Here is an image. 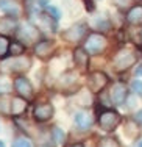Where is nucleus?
Returning a JSON list of instances; mask_svg holds the SVG:
<instances>
[{
	"label": "nucleus",
	"mask_w": 142,
	"mask_h": 147,
	"mask_svg": "<svg viewBox=\"0 0 142 147\" xmlns=\"http://www.w3.org/2000/svg\"><path fill=\"white\" fill-rule=\"evenodd\" d=\"M0 147H6V146H5V142H3L2 139H0Z\"/></svg>",
	"instance_id": "2f4dec72"
},
{
	"label": "nucleus",
	"mask_w": 142,
	"mask_h": 147,
	"mask_svg": "<svg viewBox=\"0 0 142 147\" xmlns=\"http://www.w3.org/2000/svg\"><path fill=\"white\" fill-rule=\"evenodd\" d=\"M11 147H31V144H30V141L27 138H17L14 142H13Z\"/></svg>",
	"instance_id": "393cba45"
},
{
	"label": "nucleus",
	"mask_w": 142,
	"mask_h": 147,
	"mask_svg": "<svg viewBox=\"0 0 142 147\" xmlns=\"http://www.w3.org/2000/svg\"><path fill=\"white\" fill-rule=\"evenodd\" d=\"M136 75H139V77H142V66H139V67L136 69Z\"/></svg>",
	"instance_id": "c85d7f7f"
},
{
	"label": "nucleus",
	"mask_w": 142,
	"mask_h": 147,
	"mask_svg": "<svg viewBox=\"0 0 142 147\" xmlns=\"http://www.w3.org/2000/svg\"><path fill=\"white\" fill-rule=\"evenodd\" d=\"M74 61L80 69H86L89 63V57H88V50L86 49H77L74 52Z\"/></svg>",
	"instance_id": "dca6fc26"
},
{
	"label": "nucleus",
	"mask_w": 142,
	"mask_h": 147,
	"mask_svg": "<svg viewBox=\"0 0 142 147\" xmlns=\"http://www.w3.org/2000/svg\"><path fill=\"white\" fill-rule=\"evenodd\" d=\"M17 30H19L17 17L8 16V14L0 17V34H3V36H11V34L17 33Z\"/></svg>",
	"instance_id": "1a4fd4ad"
},
{
	"label": "nucleus",
	"mask_w": 142,
	"mask_h": 147,
	"mask_svg": "<svg viewBox=\"0 0 142 147\" xmlns=\"http://www.w3.org/2000/svg\"><path fill=\"white\" fill-rule=\"evenodd\" d=\"M70 147H84V144L83 142H77V144H72Z\"/></svg>",
	"instance_id": "c756f323"
},
{
	"label": "nucleus",
	"mask_w": 142,
	"mask_h": 147,
	"mask_svg": "<svg viewBox=\"0 0 142 147\" xmlns=\"http://www.w3.org/2000/svg\"><path fill=\"white\" fill-rule=\"evenodd\" d=\"M131 91L142 97V80H133V83H131Z\"/></svg>",
	"instance_id": "b1692460"
},
{
	"label": "nucleus",
	"mask_w": 142,
	"mask_h": 147,
	"mask_svg": "<svg viewBox=\"0 0 142 147\" xmlns=\"http://www.w3.org/2000/svg\"><path fill=\"white\" fill-rule=\"evenodd\" d=\"M120 124V116L119 113L113 110H103L98 116V125L105 131H113L117 125Z\"/></svg>",
	"instance_id": "f257e3e1"
},
{
	"label": "nucleus",
	"mask_w": 142,
	"mask_h": 147,
	"mask_svg": "<svg viewBox=\"0 0 142 147\" xmlns=\"http://www.w3.org/2000/svg\"><path fill=\"white\" fill-rule=\"evenodd\" d=\"M134 63H136V55L133 52L123 50V52H119L114 57V67H116V71H127L131 66H134Z\"/></svg>",
	"instance_id": "39448f33"
},
{
	"label": "nucleus",
	"mask_w": 142,
	"mask_h": 147,
	"mask_svg": "<svg viewBox=\"0 0 142 147\" xmlns=\"http://www.w3.org/2000/svg\"><path fill=\"white\" fill-rule=\"evenodd\" d=\"M53 114H55V108L48 102L36 103L33 108V117L36 122H47L53 117Z\"/></svg>",
	"instance_id": "20e7f679"
},
{
	"label": "nucleus",
	"mask_w": 142,
	"mask_h": 147,
	"mask_svg": "<svg viewBox=\"0 0 142 147\" xmlns=\"http://www.w3.org/2000/svg\"><path fill=\"white\" fill-rule=\"evenodd\" d=\"M133 147H142V141H137V142H136V144H134Z\"/></svg>",
	"instance_id": "7c9ffc66"
},
{
	"label": "nucleus",
	"mask_w": 142,
	"mask_h": 147,
	"mask_svg": "<svg viewBox=\"0 0 142 147\" xmlns=\"http://www.w3.org/2000/svg\"><path fill=\"white\" fill-rule=\"evenodd\" d=\"M105 47H106V39H105V36H102V34H97V33L89 34L88 39H86V44H84V49L89 52V53H92V55L100 53V52H102Z\"/></svg>",
	"instance_id": "423d86ee"
},
{
	"label": "nucleus",
	"mask_w": 142,
	"mask_h": 147,
	"mask_svg": "<svg viewBox=\"0 0 142 147\" xmlns=\"http://www.w3.org/2000/svg\"><path fill=\"white\" fill-rule=\"evenodd\" d=\"M0 9L8 16L17 17L20 14V8L17 6V3L13 2V0H0Z\"/></svg>",
	"instance_id": "4468645a"
},
{
	"label": "nucleus",
	"mask_w": 142,
	"mask_h": 147,
	"mask_svg": "<svg viewBox=\"0 0 142 147\" xmlns=\"http://www.w3.org/2000/svg\"><path fill=\"white\" fill-rule=\"evenodd\" d=\"M13 83L9 82L8 78H5V77H0V96H8V94L13 92Z\"/></svg>",
	"instance_id": "6ab92c4d"
},
{
	"label": "nucleus",
	"mask_w": 142,
	"mask_h": 147,
	"mask_svg": "<svg viewBox=\"0 0 142 147\" xmlns=\"http://www.w3.org/2000/svg\"><path fill=\"white\" fill-rule=\"evenodd\" d=\"M46 11L48 13V14H50L52 17H53V19H60L61 17V13H60V9L56 8V6H53V5H47L46 6Z\"/></svg>",
	"instance_id": "5701e85b"
},
{
	"label": "nucleus",
	"mask_w": 142,
	"mask_h": 147,
	"mask_svg": "<svg viewBox=\"0 0 142 147\" xmlns=\"http://www.w3.org/2000/svg\"><path fill=\"white\" fill-rule=\"evenodd\" d=\"M52 50H53V42L48 39H42L34 45V53L39 58H48L52 55Z\"/></svg>",
	"instance_id": "ddd939ff"
},
{
	"label": "nucleus",
	"mask_w": 142,
	"mask_h": 147,
	"mask_svg": "<svg viewBox=\"0 0 142 147\" xmlns=\"http://www.w3.org/2000/svg\"><path fill=\"white\" fill-rule=\"evenodd\" d=\"M13 86H14V91L17 92V96L23 97V99H27V100H31L34 97L33 85L27 77H23V75L16 77L14 82H13Z\"/></svg>",
	"instance_id": "f03ea898"
},
{
	"label": "nucleus",
	"mask_w": 142,
	"mask_h": 147,
	"mask_svg": "<svg viewBox=\"0 0 142 147\" xmlns=\"http://www.w3.org/2000/svg\"><path fill=\"white\" fill-rule=\"evenodd\" d=\"M134 121H136L137 124H141V125H142V110H141V111H137V113L134 114Z\"/></svg>",
	"instance_id": "cd10ccee"
},
{
	"label": "nucleus",
	"mask_w": 142,
	"mask_h": 147,
	"mask_svg": "<svg viewBox=\"0 0 142 147\" xmlns=\"http://www.w3.org/2000/svg\"><path fill=\"white\" fill-rule=\"evenodd\" d=\"M52 138H53V141L56 142V144H64V141H66V133H64L63 128L53 127V128H52Z\"/></svg>",
	"instance_id": "aec40b11"
},
{
	"label": "nucleus",
	"mask_w": 142,
	"mask_h": 147,
	"mask_svg": "<svg viewBox=\"0 0 142 147\" xmlns=\"http://www.w3.org/2000/svg\"><path fill=\"white\" fill-rule=\"evenodd\" d=\"M98 147H120V144L114 138H102L98 142Z\"/></svg>",
	"instance_id": "4be33fe9"
},
{
	"label": "nucleus",
	"mask_w": 142,
	"mask_h": 147,
	"mask_svg": "<svg viewBox=\"0 0 142 147\" xmlns=\"http://www.w3.org/2000/svg\"><path fill=\"white\" fill-rule=\"evenodd\" d=\"M17 36L20 38V42H23V41H27V42H34V41L38 39V28L31 24H27V25L23 27H19V30H17Z\"/></svg>",
	"instance_id": "9b49d317"
},
{
	"label": "nucleus",
	"mask_w": 142,
	"mask_h": 147,
	"mask_svg": "<svg viewBox=\"0 0 142 147\" xmlns=\"http://www.w3.org/2000/svg\"><path fill=\"white\" fill-rule=\"evenodd\" d=\"M114 3H116L117 6H120V8H125V6H128L131 3V0H113Z\"/></svg>",
	"instance_id": "bb28decb"
},
{
	"label": "nucleus",
	"mask_w": 142,
	"mask_h": 147,
	"mask_svg": "<svg viewBox=\"0 0 142 147\" xmlns=\"http://www.w3.org/2000/svg\"><path fill=\"white\" fill-rule=\"evenodd\" d=\"M127 96H128V91H127V86L123 85V83H116V85H113V88L109 91L111 103H114V105H122L127 100Z\"/></svg>",
	"instance_id": "9d476101"
},
{
	"label": "nucleus",
	"mask_w": 142,
	"mask_h": 147,
	"mask_svg": "<svg viewBox=\"0 0 142 147\" xmlns=\"http://www.w3.org/2000/svg\"><path fill=\"white\" fill-rule=\"evenodd\" d=\"M23 53H25V44L20 42L19 39L9 41V50H8L9 57H19V55H23Z\"/></svg>",
	"instance_id": "a211bd4d"
},
{
	"label": "nucleus",
	"mask_w": 142,
	"mask_h": 147,
	"mask_svg": "<svg viewBox=\"0 0 142 147\" xmlns=\"http://www.w3.org/2000/svg\"><path fill=\"white\" fill-rule=\"evenodd\" d=\"M75 124L80 130H89V127L92 125V117L84 111H80L75 114Z\"/></svg>",
	"instance_id": "2eb2a0df"
},
{
	"label": "nucleus",
	"mask_w": 142,
	"mask_h": 147,
	"mask_svg": "<svg viewBox=\"0 0 142 147\" xmlns=\"http://www.w3.org/2000/svg\"><path fill=\"white\" fill-rule=\"evenodd\" d=\"M5 66H8L9 72L14 74H23L30 69L31 66V59L30 57H25V55H19V57H11V59L5 63Z\"/></svg>",
	"instance_id": "7ed1b4c3"
},
{
	"label": "nucleus",
	"mask_w": 142,
	"mask_h": 147,
	"mask_svg": "<svg viewBox=\"0 0 142 147\" xmlns=\"http://www.w3.org/2000/svg\"><path fill=\"white\" fill-rule=\"evenodd\" d=\"M127 20L133 25H137V24L142 22V5H136L128 11L127 14Z\"/></svg>",
	"instance_id": "f3484780"
},
{
	"label": "nucleus",
	"mask_w": 142,
	"mask_h": 147,
	"mask_svg": "<svg viewBox=\"0 0 142 147\" xmlns=\"http://www.w3.org/2000/svg\"><path fill=\"white\" fill-rule=\"evenodd\" d=\"M95 27H102L100 30L105 31V30L109 28V22H106L105 19H97V20H95Z\"/></svg>",
	"instance_id": "a878e982"
},
{
	"label": "nucleus",
	"mask_w": 142,
	"mask_h": 147,
	"mask_svg": "<svg viewBox=\"0 0 142 147\" xmlns=\"http://www.w3.org/2000/svg\"><path fill=\"white\" fill-rule=\"evenodd\" d=\"M84 34H86V25L84 24H77V25L70 27L66 31L64 38L67 41H70V42H78V41H81L84 38Z\"/></svg>",
	"instance_id": "f8f14e48"
},
{
	"label": "nucleus",
	"mask_w": 142,
	"mask_h": 147,
	"mask_svg": "<svg viewBox=\"0 0 142 147\" xmlns=\"http://www.w3.org/2000/svg\"><path fill=\"white\" fill-rule=\"evenodd\" d=\"M9 50V39L3 34H0V58H5Z\"/></svg>",
	"instance_id": "412c9836"
},
{
	"label": "nucleus",
	"mask_w": 142,
	"mask_h": 147,
	"mask_svg": "<svg viewBox=\"0 0 142 147\" xmlns=\"http://www.w3.org/2000/svg\"><path fill=\"white\" fill-rule=\"evenodd\" d=\"M108 85V77L103 72H92L88 77V89L91 92H100Z\"/></svg>",
	"instance_id": "0eeeda50"
},
{
	"label": "nucleus",
	"mask_w": 142,
	"mask_h": 147,
	"mask_svg": "<svg viewBox=\"0 0 142 147\" xmlns=\"http://www.w3.org/2000/svg\"><path fill=\"white\" fill-rule=\"evenodd\" d=\"M28 110V100L20 96H16L9 100V116L13 117H22Z\"/></svg>",
	"instance_id": "6e6552de"
}]
</instances>
